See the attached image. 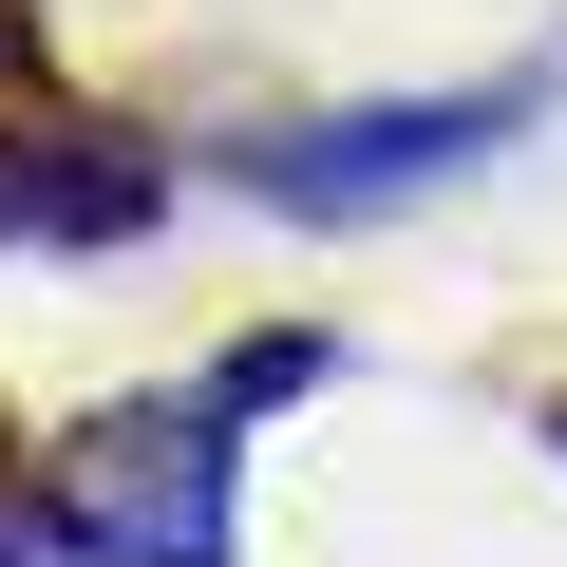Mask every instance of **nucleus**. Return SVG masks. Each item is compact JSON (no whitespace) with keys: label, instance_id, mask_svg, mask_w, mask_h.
<instances>
[{"label":"nucleus","instance_id":"obj_2","mask_svg":"<svg viewBox=\"0 0 567 567\" xmlns=\"http://www.w3.org/2000/svg\"><path fill=\"white\" fill-rule=\"evenodd\" d=\"M511 114H529V76H492V95H398V114H322V133L246 152V189H265V208H303V227H360V208H398V189L492 171Z\"/></svg>","mask_w":567,"mask_h":567},{"label":"nucleus","instance_id":"obj_1","mask_svg":"<svg viewBox=\"0 0 567 567\" xmlns=\"http://www.w3.org/2000/svg\"><path fill=\"white\" fill-rule=\"evenodd\" d=\"M227 398H114V416H76L58 435V548H95V567H227Z\"/></svg>","mask_w":567,"mask_h":567},{"label":"nucleus","instance_id":"obj_3","mask_svg":"<svg viewBox=\"0 0 567 567\" xmlns=\"http://www.w3.org/2000/svg\"><path fill=\"white\" fill-rule=\"evenodd\" d=\"M114 227H152V152L0 133V246H114Z\"/></svg>","mask_w":567,"mask_h":567}]
</instances>
